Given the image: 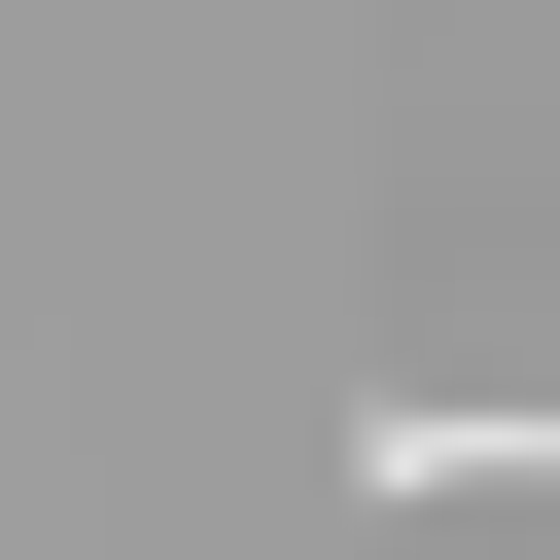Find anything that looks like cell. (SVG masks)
<instances>
[{
	"label": "cell",
	"instance_id": "1",
	"mask_svg": "<svg viewBox=\"0 0 560 560\" xmlns=\"http://www.w3.org/2000/svg\"><path fill=\"white\" fill-rule=\"evenodd\" d=\"M350 490H560V385H385Z\"/></svg>",
	"mask_w": 560,
	"mask_h": 560
}]
</instances>
